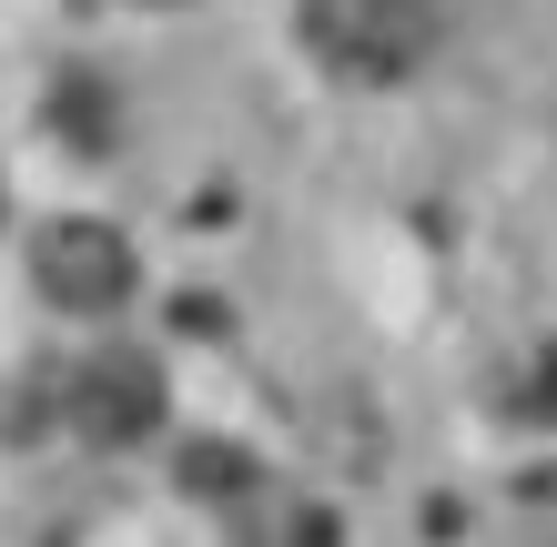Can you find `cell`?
<instances>
[{
	"instance_id": "1",
	"label": "cell",
	"mask_w": 557,
	"mask_h": 547,
	"mask_svg": "<svg viewBox=\"0 0 557 547\" xmlns=\"http://www.w3.org/2000/svg\"><path fill=\"white\" fill-rule=\"evenodd\" d=\"M305 51L345 82H406L446 41V0H294Z\"/></svg>"
},
{
	"instance_id": "2",
	"label": "cell",
	"mask_w": 557,
	"mask_h": 547,
	"mask_svg": "<svg viewBox=\"0 0 557 547\" xmlns=\"http://www.w3.org/2000/svg\"><path fill=\"white\" fill-rule=\"evenodd\" d=\"M30 284H41V304L61 314H122L143 284V253L122 223H91V213H61L30 234Z\"/></svg>"
},
{
	"instance_id": "3",
	"label": "cell",
	"mask_w": 557,
	"mask_h": 547,
	"mask_svg": "<svg viewBox=\"0 0 557 547\" xmlns=\"http://www.w3.org/2000/svg\"><path fill=\"white\" fill-rule=\"evenodd\" d=\"M162 406H173L162 365H152V356H122V345L72 375V426H82L91 446H143V436L162 426Z\"/></svg>"
},
{
	"instance_id": "4",
	"label": "cell",
	"mask_w": 557,
	"mask_h": 547,
	"mask_svg": "<svg viewBox=\"0 0 557 547\" xmlns=\"http://www.w3.org/2000/svg\"><path fill=\"white\" fill-rule=\"evenodd\" d=\"M183 487L193 497H213V507H244L264 476H253V457L244 446H223V436H203V446H183Z\"/></svg>"
},
{
	"instance_id": "5",
	"label": "cell",
	"mask_w": 557,
	"mask_h": 547,
	"mask_svg": "<svg viewBox=\"0 0 557 547\" xmlns=\"http://www.w3.org/2000/svg\"><path fill=\"white\" fill-rule=\"evenodd\" d=\"M61 133H72L82 152H102L112 142V91L102 82H61Z\"/></svg>"
},
{
	"instance_id": "6",
	"label": "cell",
	"mask_w": 557,
	"mask_h": 547,
	"mask_svg": "<svg viewBox=\"0 0 557 547\" xmlns=\"http://www.w3.org/2000/svg\"><path fill=\"white\" fill-rule=\"evenodd\" d=\"M162 11H173V0H162Z\"/></svg>"
}]
</instances>
